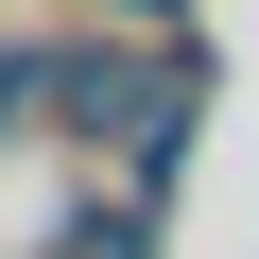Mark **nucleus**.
Returning a JSON list of instances; mask_svg holds the SVG:
<instances>
[{"mask_svg":"<svg viewBox=\"0 0 259 259\" xmlns=\"http://www.w3.org/2000/svg\"><path fill=\"white\" fill-rule=\"evenodd\" d=\"M52 139H87V156H121V173H173V139H190V35H139V52H104V35H52Z\"/></svg>","mask_w":259,"mask_h":259,"instance_id":"obj_1","label":"nucleus"},{"mask_svg":"<svg viewBox=\"0 0 259 259\" xmlns=\"http://www.w3.org/2000/svg\"><path fill=\"white\" fill-rule=\"evenodd\" d=\"M35 104H52V35H18V52H0V139H35Z\"/></svg>","mask_w":259,"mask_h":259,"instance_id":"obj_2","label":"nucleus"},{"mask_svg":"<svg viewBox=\"0 0 259 259\" xmlns=\"http://www.w3.org/2000/svg\"><path fill=\"white\" fill-rule=\"evenodd\" d=\"M104 18H121V35H173V18H190V0H104Z\"/></svg>","mask_w":259,"mask_h":259,"instance_id":"obj_3","label":"nucleus"}]
</instances>
